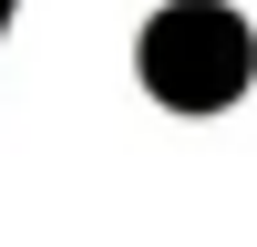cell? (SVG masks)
Wrapping results in <instances>:
<instances>
[{
  "instance_id": "1",
  "label": "cell",
  "mask_w": 257,
  "mask_h": 247,
  "mask_svg": "<svg viewBox=\"0 0 257 247\" xmlns=\"http://www.w3.org/2000/svg\"><path fill=\"white\" fill-rule=\"evenodd\" d=\"M247 72H257V31L237 11H216V0H175V11L144 21V82H155V103H175V113L237 103Z\"/></svg>"
}]
</instances>
